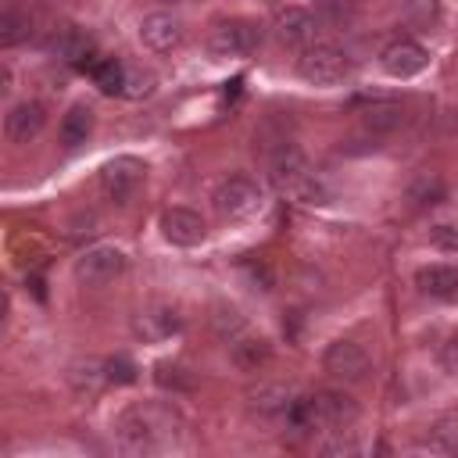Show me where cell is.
Segmentation results:
<instances>
[{"instance_id":"obj_8","label":"cell","mask_w":458,"mask_h":458,"mask_svg":"<svg viewBox=\"0 0 458 458\" xmlns=\"http://www.w3.org/2000/svg\"><path fill=\"white\" fill-rule=\"evenodd\" d=\"M322 365H326L329 376H336V379H344V383H358V379H365V372H369L372 361H369V354H365L361 344H354V340H336V344L326 347Z\"/></svg>"},{"instance_id":"obj_17","label":"cell","mask_w":458,"mask_h":458,"mask_svg":"<svg viewBox=\"0 0 458 458\" xmlns=\"http://www.w3.org/2000/svg\"><path fill=\"white\" fill-rule=\"evenodd\" d=\"M132 326H136V333L143 340H165V336H172L179 329V318L168 308H150V311H140Z\"/></svg>"},{"instance_id":"obj_2","label":"cell","mask_w":458,"mask_h":458,"mask_svg":"<svg viewBox=\"0 0 458 458\" xmlns=\"http://www.w3.org/2000/svg\"><path fill=\"white\" fill-rule=\"evenodd\" d=\"M172 433H175V415L168 408H161V404L132 408L122 419V444L129 451H154Z\"/></svg>"},{"instance_id":"obj_13","label":"cell","mask_w":458,"mask_h":458,"mask_svg":"<svg viewBox=\"0 0 458 458\" xmlns=\"http://www.w3.org/2000/svg\"><path fill=\"white\" fill-rule=\"evenodd\" d=\"M140 39H143L147 50L168 54V50H175L179 39H182V21L172 18V14H165V11H154V14H147V18L140 21Z\"/></svg>"},{"instance_id":"obj_28","label":"cell","mask_w":458,"mask_h":458,"mask_svg":"<svg viewBox=\"0 0 458 458\" xmlns=\"http://www.w3.org/2000/svg\"><path fill=\"white\" fill-rule=\"evenodd\" d=\"M215 329L225 336V340H236L243 333V318L236 315V308H215Z\"/></svg>"},{"instance_id":"obj_12","label":"cell","mask_w":458,"mask_h":458,"mask_svg":"<svg viewBox=\"0 0 458 458\" xmlns=\"http://www.w3.org/2000/svg\"><path fill=\"white\" fill-rule=\"evenodd\" d=\"M383 72L386 75H394V79H411V75H419L426 64H429V54H426V47H419L415 39H397V43H390L386 50H383Z\"/></svg>"},{"instance_id":"obj_32","label":"cell","mask_w":458,"mask_h":458,"mask_svg":"<svg viewBox=\"0 0 458 458\" xmlns=\"http://www.w3.org/2000/svg\"><path fill=\"white\" fill-rule=\"evenodd\" d=\"M179 372H182L179 365L157 361V383H161V386H179V383H182V376H179Z\"/></svg>"},{"instance_id":"obj_24","label":"cell","mask_w":458,"mask_h":458,"mask_svg":"<svg viewBox=\"0 0 458 458\" xmlns=\"http://www.w3.org/2000/svg\"><path fill=\"white\" fill-rule=\"evenodd\" d=\"M315 18L326 29H347L354 18V4L351 0H315Z\"/></svg>"},{"instance_id":"obj_27","label":"cell","mask_w":458,"mask_h":458,"mask_svg":"<svg viewBox=\"0 0 458 458\" xmlns=\"http://www.w3.org/2000/svg\"><path fill=\"white\" fill-rule=\"evenodd\" d=\"M154 72H143V68H125V86H122V97L129 100H143L154 93Z\"/></svg>"},{"instance_id":"obj_1","label":"cell","mask_w":458,"mask_h":458,"mask_svg":"<svg viewBox=\"0 0 458 458\" xmlns=\"http://www.w3.org/2000/svg\"><path fill=\"white\" fill-rule=\"evenodd\" d=\"M286 419L301 429H347L358 419V404L344 390H318L315 397L290 401Z\"/></svg>"},{"instance_id":"obj_15","label":"cell","mask_w":458,"mask_h":458,"mask_svg":"<svg viewBox=\"0 0 458 458\" xmlns=\"http://www.w3.org/2000/svg\"><path fill=\"white\" fill-rule=\"evenodd\" d=\"M43 122H47V111H43V104H36V100H21V104H14L11 111H7V136L14 140V143H29L32 136H39L43 132Z\"/></svg>"},{"instance_id":"obj_26","label":"cell","mask_w":458,"mask_h":458,"mask_svg":"<svg viewBox=\"0 0 458 458\" xmlns=\"http://www.w3.org/2000/svg\"><path fill=\"white\" fill-rule=\"evenodd\" d=\"M32 32V18L25 11H4L0 14V47H14Z\"/></svg>"},{"instance_id":"obj_7","label":"cell","mask_w":458,"mask_h":458,"mask_svg":"<svg viewBox=\"0 0 458 458\" xmlns=\"http://www.w3.org/2000/svg\"><path fill=\"white\" fill-rule=\"evenodd\" d=\"M143 175H147V165L136 161V157H114L100 168V186L104 193L114 200V204H129L132 193L143 186Z\"/></svg>"},{"instance_id":"obj_21","label":"cell","mask_w":458,"mask_h":458,"mask_svg":"<svg viewBox=\"0 0 458 458\" xmlns=\"http://www.w3.org/2000/svg\"><path fill=\"white\" fill-rule=\"evenodd\" d=\"M89 75H93L97 89H100V93H107V97L122 93V86H125V68H122L114 57H97V61H93V68H89Z\"/></svg>"},{"instance_id":"obj_9","label":"cell","mask_w":458,"mask_h":458,"mask_svg":"<svg viewBox=\"0 0 458 458\" xmlns=\"http://www.w3.org/2000/svg\"><path fill=\"white\" fill-rule=\"evenodd\" d=\"M268 175H272L276 190L297 197V190H301V186L308 182V175H311V165H308V157H304L297 147H279V150L272 154V161H268Z\"/></svg>"},{"instance_id":"obj_5","label":"cell","mask_w":458,"mask_h":458,"mask_svg":"<svg viewBox=\"0 0 458 458\" xmlns=\"http://www.w3.org/2000/svg\"><path fill=\"white\" fill-rule=\"evenodd\" d=\"M258 43H261V32H258L250 21H222V25H215L211 36H208V54H211L215 61L247 57Z\"/></svg>"},{"instance_id":"obj_29","label":"cell","mask_w":458,"mask_h":458,"mask_svg":"<svg viewBox=\"0 0 458 458\" xmlns=\"http://www.w3.org/2000/svg\"><path fill=\"white\" fill-rule=\"evenodd\" d=\"M429 240L440 250H458V222H437L429 229Z\"/></svg>"},{"instance_id":"obj_23","label":"cell","mask_w":458,"mask_h":458,"mask_svg":"<svg viewBox=\"0 0 458 458\" xmlns=\"http://www.w3.org/2000/svg\"><path fill=\"white\" fill-rule=\"evenodd\" d=\"M229 347H233V361L240 369H258L268 358V344L254 340V336H236V340H229Z\"/></svg>"},{"instance_id":"obj_14","label":"cell","mask_w":458,"mask_h":458,"mask_svg":"<svg viewBox=\"0 0 458 458\" xmlns=\"http://www.w3.org/2000/svg\"><path fill=\"white\" fill-rule=\"evenodd\" d=\"M315 29H318V18H311L304 7H286L276 21V36L283 47H293V50H308L311 39H315Z\"/></svg>"},{"instance_id":"obj_19","label":"cell","mask_w":458,"mask_h":458,"mask_svg":"<svg viewBox=\"0 0 458 458\" xmlns=\"http://www.w3.org/2000/svg\"><path fill=\"white\" fill-rule=\"evenodd\" d=\"M361 122H365L369 132H394V129L404 122V111H401V104H394V100H376L372 107H365Z\"/></svg>"},{"instance_id":"obj_4","label":"cell","mask_w":458,"mask_h":458,"mask_svg":"<svg viewBox=\"0 0 458 458\" xmlns=\"http://www.w3.org/2000/svg\"><path fill=\"white\" fill-rule=\"evenodd\" d=\"M122 272H125V250L111 247V243H97V247L82 250L75 261V279L86 286H104V283L118 279Z\"/></svg>"},{"instance_id":"obj_31","label":"cell","mask_w":458,"mask_h":458,"mask_svg":"<svg viewBox=\"0 0 458 458\" xmlns=\"http://www.w3.org/2000/svg\"><path fill=\"white\" fill-rule=\"evenodd\" d=\"M107 379L111 383H122V386H129V383H136V365L129 361V358H111L107 361Z\"/></svg>"},{"instance_id":"obj_25","label":"cell","mask_w":458,"mask_h":458,"mask_svg":"<svg viewBox=\"0 0 458 458\" xmlns=\"http://www.w3.org/2000/svg\"><path fill=\"white\" fill-rule=\"evenodd\" d=\"M429 447L440 454H454L458 451V415H444L429 426Z\"/></svg>"},{"instance_id":"obj_16","label":"cell","mask_w":458,"mask_h":458,"mask_svg":"<svg viewBox=\"0 0 458 458\" xmlns=\"http://www.w3.org/2000/svg\"><path fill=\"white\" fill-rule=\"evenodd\" d=\"M415 286L433 301H454L458 297V268L454 265H426V268H419Z\"/></svg>"},{"instance_id":"obj_6","label":"cell","mask_w":458,"mask_h":458,"mask_svg":"<svg viewBox=\"0 0 458 458\" xmlns=\"http://www.w3.org/2000/svg\"><path fill=\"white\" fill-rule=\"evenodd\" d=\"M215 211L222 215V218H229V222H236V218H250L258 208H261V193H258V186L250 182V179H243V175H233V179H225L218 190H215Z\"/></svg>"},{"instance_id":"obj_18","label":"cell","mask_w":458,"mask_h":458,"mask_svg":"<svg viewBox=\"0 0 458 458\" xmlns=\"http://www.w3.org/2000/svg\"><path fill=\"white\" fill-rule=\"evenodd\" d=\"M89 132H93V111L86 104H72L68 114L61 118V143L64 147H79V143L89 140Z\"/></svg>"},{"instance_id":"obj_34","label":"cell","mask_w":458,"mask_h":458,"mask_svg":"<svg viewBox=\"0 0 458 458\" xmlns=\"http://www.w3.org/2000/svg\"><path fill=\"white\" fill-rule=\"evenodd\" d=\"M161 4H179V0H161Z\"/></svg>"},{"instance_id":"obj_30","label":"cell","mask_w":458,"mask_h":458,"mask_svg":"<svg viewBox=\"0 0 458 458\" xmlns=\"http://www.w3.org/2000/svg\"><path fill=\"white\" fill-rule=\"evenodd\" d=\"M440 193H444L440 179H429V175H422V179L411 186V200H419L422 208H426V204H437V200H440Z\"/></svg>"},{"instance_id":"obj_3","label":"cell","mask_w":458,"mask_h":458,"mask_svg":"<svg viewBox=\"0 0 458 458\" xmlns=\"http://www.w3.org/2000/svg\"><path fill=\"white\" fill-rule=\"evenodd\" d=\"M347 68H351V64H347V54H344L340 47H329V43L308 47V50L301 54V64H297L301 79L311 82V86H336V82H344Z\"/></svg>"},{"instance_id":"obj_22","label":"cell","mask_w":458,"mask_h":458,"mask_svg":"<svg viewBox=\"0 0 458 458\" xmlns=\"http://www.w3.org/2000/svg\"><path fill=\"white\" fill-rule=\"evenodd\" d=\"M104 379H107V361L86 358V361H75V365H72V386H75L79 394H93Z\"/></svg>"},{"instance_id":"obj_11","label":"cell","mask_w":458,"mask_h":458,"mask_svg":"<svg viewBox=\"0 0 458 458\" xmlns=\"http://www.w3.org/2000/svg\"><path fill=\"white\" fill-rule=\"evenodd\" d=\"M161 233H165V240L175 243V247H197V243H204L208 225H204V218H200L197 211H190V208H168V211L161 215Z\"/></svg>"},{"instance_id":"obj_33","label":"cell","mask_w":458,"mask_h":458,"mask_svg":"<svg viewBox=\"0 0 458 458\" xmlns=\"http://www.w3.org/2000/svg\"><path fill=\"white\" fill-rule=\"evenodd\" d=\"M444 369H447L451 376H458V336L444 347Z\"/></svg>"},{"instance_id":"obj_20","label":"cell","mask_w":458,"mask_h":458,"mask_svg":"<svg viewBox=\"0 0 458 458\" xmlns=\"http://www.w3.org/2000/svg\"><path fill=\"white\" fill-rule=\"evenodd\" d=\"M250 408L261 415H286L290 411V394L279 383H265L258 390H250Z\"/></svg>"},{"instance_id":"obj_10","label":"cell","mask_w":458,"mask_h":458,"mask_svg":"<svg viewBox=\"0 0 458 458\" xmlns=\"http://www.w3.org/2000/svg\"><path fill=\"white\" fill-rule=\"evenodd\" d=\"M50 50H54L61 61H68V64H75V68H82V72H89L93 61H97L93 36L82 32V29H75V25H57V32L50 36Z\"/></svg>"}]
</instances>
